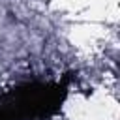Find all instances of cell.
Here are the masks:
<instances>
[{"instance_id": "6da1fadb", "label": "cell", "mask_w": 120, "mask_h": 120, "mask_svg": "<svg viewBox=\"0 0 120 120\" xmlns=\"http://www.w3.org/2000/svg\"><path fill=\"white\" fill-rule=\"evenodd\" d=\"M68 94L66 81H28L0 94V120H45Z\"/></svg>"}]
</instances>
